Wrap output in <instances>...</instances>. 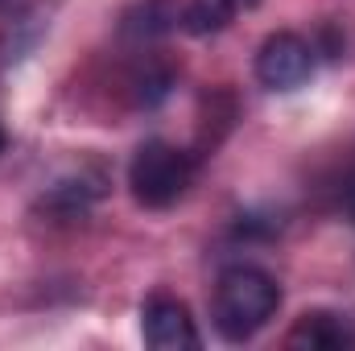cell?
Masks as SVG:
<instances>
[{"label": "cell", "mask_w": 355, "mask_h": 351, "mask_svg": "<svg viewBox=\"0 0 355 351\" xmlns=\"http://www.w3.org/2000/svg\"><path fill=\"white\" fill-rule=\"evenodd\" d=\"M236 4V12H252V8H261V0H232Z\"/></svg>", "instance_id": "10"}, {"label": "cell", "mask_w": 355, "mask_h": 351, "mask_svg": "<svg viewBox=\"0 0 355 351\" xmlns=\"http://www.w3.org/2000/svg\"><path fill=\"white\" fill-rule=\"evenodd\" d=\"M178 21H182L178 0H137V4L124 12L120 33L132 37V42H157V37L174 33Z\"/></svg>", "instance_id": "6"}, {"label": "cell", "mask_w": 355, "mask_h": 351, "mask_svg": "<svg viewBox=\"0 0 355 351\" xmlns=\"http://www.w3.org/2000/svg\"><path fill=\"white\" fill-rule=\"evenodd\" d=\"M314 75V46L302 33H268L257 50V79L268 91H297Z\"/></svg>", "instance_id": "3"}, {"label": "cell", "mask_w": 355, "mask_h": 351, "mask_svg": "<svg viewBox=\"0 0 355 351\" xmlns=\"http://www.w3.org/2000/svg\"><path fill=\"white\" fill-rule=\"evenodd\" d=\"M95 198H99V186L87 182L83 174L79 178H62V182H54V186L42 194V211L54 215V219H83Z\"/></svg>", "instance_id": "7"}, {"label": "cell", "mask_w": 355, "mask_h": 351, "mask_svg": "<svg viewBox=\"0 0 355 351\" xmlns=\"http://www.w3.org/2000/svg\"><path fill=\"white\" fill-rule=\"evenodd\" d=\"M236 17V4L232 0H190L182 8V25L194 33V37H211L219 29H227Z\"/></svg>", "instance_id": "8"}, {"label": "cell", "mask_w": 355, "mask_h": 351, "mask_svg": "<svg viewBox=\"0 0 355 351\" xmlns=\"http://www.w3.org/2000/svg\"><path fill=\"white\" fill-rule=\"evenodd\" d=\"M194 182V162L186 149H178L170 141H145L132 162H128V186L132 198L149 211H166L190 190Z\"/></svg>", "instance_id": "2"}, {"label": "cell", "mask_w": 355, "mask_h": 351, "mask_svg": "<svg viewBox=\"0 0 355 351\" xmlns=\"http://www.w3.org/2000/svg\"><path fill=\"white\" fill-rule=\"evenodd\" d=\"M289 348H302V351H339L352 343V327L343 323V314H331V310H306L289 339Z\"/></svg>", "instance_id": "5"}, {"label": "cell", "mask_w": 355, "mask_h": 351, "mask_svg": "<svg viewBox=\"0 0 355 351\" xmlns=\"http://www.w3.org/2000/svg\"><path fill=\"white\" fill-rule=\"evenodd\" d=\"M170 83H174L170 71H162V75H145V79H141V103H145V108L162 103V99L170 95Z\"/></svg>", "instance_id": "9"}, {"label": "cell", "mask_w": 355, "mask_h": 351, "mask_svg": "<svg viewBox=\"0 0 355 351\" xmlns=\"http://www.w3.org/2000/svg\"><path fill=\"white\" fill-rule=\"evenodd\" d=\"M4 145H8V137H4V128H0V153H4Z\"/></svg>", "instance_id": "11"}, {"label": "cell", "mask_w": 355, "mask_h": 351, "mask_svg": "<svg viewBox=\"0 0 355 351\" xmlns=\"http://www.w3.org/2000/svg\"><path fill=\"white\" fill-rule=\"evenodd\" d=\"M141 335L153 351H194L198 348V331L190 310L178 298H153L141 310Z\"/></svg>", "instance_id": "4"}, {"label": "cell", "mask_w": 355, "mask_h": 351, "mask_svg": "<svg viewBox=\"0 0 355 351\" xmlns=\"http://www.w3.org/2000/svg\"><path fill=\"white\" fill-rule=\"evenodd\" d=\"M277 306H281V285L272 273L257 268V264H232L219 273L211 318L227 343H248L257 331L268 327Z\"/></svg>", "instance_id": "1"}]
</instances>
